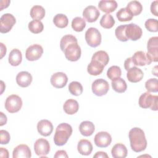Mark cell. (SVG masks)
I'll list each match as a JSON object with an SVG mask.
<instances>
[{
  "label": "cell",
  "instance_id": "277c9868",
  "mask_svg": "<svg viewBox=\"0 0 158 158\" xmlns=\"http://www.w3.org/2000/svg\"><path fill=\"white\" fill-rule=\"evenodd\" d=\"M85 37L87 44L92 48H96L101 44V35L96 28H89L85 33Z\"/></svg>",
  "mask_w": 158,
  "mask_h": 158
},
{
  "label": "cell",
  "instance_id": "816d5d0a",
  "mask_svg": "<svg viewBox=\"0 0 158 158\" xmlns=\"http://www.w3.org/2000/svg\"><path fill=\"white\" fill-rule=\"evenodd\" d=\"M0 44H1V57L2 59L6 55V51H7V49H6V46L2 43H1Z\"/></svg>",
  "mask_w": 158,
  "mask_h": 158
},
{
  "label": "cell",
  "instance_id": "681fc988",
  "mask_svg": "<svg viewBox=\"0 0 158 158\" xmlns=\"http://www.w3.org/2000/svg\"><path fill=\"white\" fill-rule=\"evenodd\" d=\"M10 2V1L9 0H5V1H1L0 3H1V8H0V10H2L3 9L6 8L9 6V4Z\"/></svg>",
  "mask_w": 158,
  "mask_h": 158
},
{
  "label": "cell",
  "instance_id": "e0dca14e",
  "mask_svg": "<svg viewBox=\"0 0 158 158\" xmlns=\"http://www.w3.org/2000/svg\"><path fill=\"white\" fill-rule=\"evenodd\" d=\"M31 156V152L30 148L24 144H21L17 146L13 150V158H30Z\"/></svg>",
  "mask_w": 158,
  "mask_h": 158
},
{
  "label": "cell",
  "instance_id": "d6986e66",
  "mask_svg": "<svg viewBox=\"0 0 158 158\" xmlns=\"http://www.w3.org/2000/svg\"><path fill=\"white\" fill-rule=\"evenodd\" d=\"M33 78L31 75L27 71L20 72L16 76V82L19 86L22 88L28 86L31 81Z\"/></svg>",
  "mask_w": 158,
  "mask_h": 158
},
{
  "label": "cell",
  "instance_id": "ee69618b",
  "mask_svg": "<svg viewBox=\"0 0 158 158\" xmlns=\"http://www.w3.org/2000/svg\"><path fill=\"white\" fill-rule=\"evenodd\" d=\"M157 6H158V1L156 0L153 2H152V3L151 4V12L155 16H158Z\"/></svg>",
  "mask_w": 158,
  "mask_h": 158
},
{
  "label": "cell",
  "instance_id": "83f0119b",
  "mask_svg": "<svg viewBox=\"0 0 158 158\" xmlns=\"http://www.w3.org/2000/svg\"><path fill=\"white\" fill-rule=\"evenodd\" d=\"M44 8L40 5H35L30 10V16L34 20H40L45 16Z\"/></svg>",
  "mask_w": 158,
  "mask_h": 158
},
{
  "label": "cell",
  "instance_id": "ac0fdd59",
  "mask_svg": "<svg viewBox=\"0 0 158 158\" xmlns=\"http://www.w3.org/2000/svg\"><path fill=\"white\" fill-rule=\"evenodd\" d=\"M132 61L135 66H144L146 65H149L152 62L146 54L142 51H138L135 52L131 57Z\"/></svg>",
  "mask_w": 158,
  "mask_h": 158
},
{
  "label": "cell",
  "instance_id": "7bdbcfd3",
  "mask_svg": "<svg viewBox=\"0 0 158 158\" xmlns=\"http://www.w3.org/2000/svg\"><path fill=\"white\" fill-rule=\"evenodd\" d=\"M0 138L1 144H7L9 143L10 136L9 133L4 130H0Z\"/></svg>",
  "mask_w": 158,
  "mask_h": 158
},
{
  "label": "cell",
  "instance_id": "5bb4252c",
  "mask_svg": "<svg viewBox=\"0 0 158 158\" xmlns=\"http://www.w3.org/2000/svg\"><path fill=\"white\" fill-rule=\"evenodd\" d=\"M50 81L54 87L62 88L66 85L68 81V77L64 72H56L52 75Z\"/></svg>",
  "mask_w": 158,
  "mask_h": 158
},
{
  "label": "cell",
  "instance_id": "ffe728a7",
  "mask_svg": "<svg viewBox=\"0 0 158 158\" xmlns=\"http://www.w3.org/2000/svg\"><path fill=\"white\" fill-rule=\"evenodd\" d=\"M144 76V73L141 69L136 66L131 67L127 70V77L129 81L131 83H137L140 81Z\"/></svg>",
  "mask_w": 158,
  "mask_h": 158
},
{
  "label": "cell",
  "instance_id": "8992f818",
  "mask_svg": "<svg viewBox=\"0 0 158 158\" xmlns=\"http://www.w3.org/2000/svg\"><path fill=\"white\" fill-rule=\"evenodd\" d=\"M65 58L72 62L77 61L81 57V48L78 43H72L66 47L64 51Z\"/></svg>",
  "mask_w": 158,
  "mask_h": 158
},
{
  "label": "cell",
  "instance_id": "d590c367",
  "mask_svg": "<svg viewBox=\"0 0 158 158\" xmlns=\"http://www.w3.org/2000/svg\"><path fill=\"white\" fill-rule=\"evenodd\" d=\"M122 75V70L117 65H112L109 68L107 71V77L114 81L118 78H120Z\"/></svg>",
  "mask_w": 158,
  "mask_h": 158
},
{
  "label": "cell",
  "instance_id": "52a82bcc",
  "mask_svg": "<svg viewBox=\"0 0 158 158\" xmlns=\"http://www.w3.org/2000/svg\"><path fill=\"white\" fill-rule=\"evenodd\" d=\"M91 89L95 95L102 96L107 94L109 89V85L106 80L98 78L94 80L92 83Z\"/></svg>",
  "mask_w": 158,
  "mask_h": 158
},
{
  "label": "cell",
  "instance_id": "f35d334b",
  "mask_svg": "<svg viewBox=\"0 0 158 158\" xmlns=\"http://www.w3.org/2000/svg\"><path fill=\"white\" fill-rule=\"evenodd\" d=\"M78 43L77 39L75 36L72 35H64L60 40V47L61 50L64 52L67 46L70 45L72 43Z\"/></svg>",
  "mask_w": 158,
  "mask_h": 158
},
{
  "label": "cell",
  "instance_id": "44dd1931",
  "mask_svg": "<svg viewBox=\"0 0 158 158\" xmlns=\"http://www.w3.org/2000/svg\"><path fill=\"white\" fill-rule=\"evenodd\" d=\"M117 2L114 0H101L98 3L99 9L106 13L113 12L117 7Z\"/></svg>",
  "mask_w": 158,
  "mask_h": 158
},
{
  "label": "cell",
  "instance_id": "4fadbf2b",
  "mask_svg": "<svg viewBox=\"0 0 158 158\" xmlns=\"http://www.w3.org/2000/svg\"><path fill=\"white\" fill-rule=\"evenodd\" d=\"M111 141V135L107 131L98 132L94 138L95 144L99 148H106L110 144Z\"/></svg>",
  "mask_w": 158,
  "mask_h": 158
},
{
  "label": "cell",
  "instance_id": "60d3db41",
  "mask_svg": "<svg viewBox=\"0 0 158 158\" xmlns=\"http://www.w3.org/2000/svg\"><path fill=\"white\" fill-rule=\"evenodd\" d=\"M145 88L148 92L158 91V80L157 78H150L145 83Z\"/></svg>",
  "mask_w": 158,
  "mask_h": 158
},
{
  "label": "cell",
  "instance_id": "6da1fadb",
  "mask_svg": "<svg viewBox=\"0 0 158 158\" xmlns=\"http://www.w3.org/2000/svg\"><path fill=\"white\" fill-rule=\"evenodd\" d=\"M128 137L131 149L135 152H140L146 149L147 140L144 132L138 127L131 128L128 133Z\"/></svg>",
  "mask_w": 158,
  "mask_h": 158
},
{
  "label": "cell",
  "instance_id": "ab89813d",
  "mask_svg": "<svg viewBox=\"0 0 158 158\" xmlns=\"http://www.w3.org/2000/svg\"><path fill=\"white\" fill-rule=\"evenodd\" d=\"M126 27H127V24L122 25L117 27L115 30V35L119 41L122 42H125L128 40L125 35Z\"/></svg>",
  "mask_w": 158,
  "mask_h": 158
},
{
  "label": "cell",
  "instance_id": "8d00e7d4",
  "mask_svg": "<svg viewBox=\"0 0 158 158\" xmlns=\"http://www.w3.org/2000/svg\"><path fill=\"white\" fill-rule=\"evenodd\" d=\"M69 92L74 96H78L82 94L83 88L81 84L77 81H72L69 85Z\"/></svg>",
  "mask_w": 158,
  "mask_h": 158
},
{
  "label": "cell",
  "instance_id": "bcb514c9",
  "mask_svg": "<svg viewBox=\"0 0 158 158\" xmlns=\"http://www.w3.org/2000/svg\"><path fill=\"white\" fill-rule=\"evenodd\" d=\"M69 156L67 154V152L64 150H59L57 151L54 156L55 158H59V157H66L67 158Z\"/></svg>",
  "mask_w": 158,
  "mask_h": 158
},
{
  "label": "cell",
  "instance_id": "9c48e42d",
  "mask_svg": "<svg viewBox=\"0 0 158 158\" xmlns=\"http://www.w3.org/2000/svg\"><path fill=\"white\" fill-rule=\"evenodd\" d=\"M147 56L151 62L158 61V37L153 36L149 39L147 44Z\"/></svg>",
  "mask_w": 158,
  "mask_h": 158
},
{
  "label": "cell",
  "instance_id": "9a60e30c",
  "mask_svg": "<svg viewBox=\"0 0 158 158\" xmlns=\"http://www.w3.org/2000/svg\"><path fill=\"white\" fill-rule=\"evenodd\" d=\"M100 12L94 6H88L85 8L83 12L84 19L89 23L96 22L99 18Z\"/></svg>",
  "mask_w": 158,
  "mask_h": 158
},
{
  "label": "cell",
  "instance_id": "4dcf8cb0",
  "mask_svg": "<svg viewBox=\"0 0 158 158\" xmlns=\"http://www.w3.org/2000/svg\"><path fill=\"white\" fill-rule=\"evenodd\" d=\"M91 59L99 62L106 67L109 61V57L106 51L101 50L94 52Z\"/></svg>",
  "mask_w": 158,
  "mask_h": 158
},
{
  "label": "cell",
  "instance_id": "836d02e7",
  "mask_svg": "<svg viewBox=\"0 0 158 158\" xmlns=\"http://www.w3.org/2000/svg\"><path fill=\"white\" fill-rule=\"evenodd\" d=\"M29 30L35 34H38L43 31L44 29V25L41 21L38 20H33L28 23Z\"/></svg>",
  "mask_w": 158,
  "mask_h": 158
},
{
  "label": "cell",
  "instance_id": "4316f807",
  "mask_svg": "<svg viewBox=\"0 0 158 158\" xmlns=\"http://www.w3.org/2000/svg\"><path fill=\"white\" fill-rule=\"evenodd\" d=\"M22 54L18 49H13L9 54V63L12 66H18L22 62Z\"/></svg>",
  "mask_w": 158,
  "mask_h": 158
},
{
  "label": "cell",
  "instance_id": "484cf974",
  "mask_svg": "<svg viewBox=\"0 0 158 158\" xmlns=\"http://www.w3.org/2000/svg\"><path fill=\"white\" fill-rule=\"evenodd\" d=\"M79 130L82 135L89 136L94 133L95 127L94 123L90 121H83L80 124Z\"/></svg>",
  "mask_w": 158,
  "mask_h": 158
},
{
  "label": "cell",
  "instance_id": "603a6c76",
  "mask_svg": "<svg viewBox=\"0 0 158 158\" xmlns=\"http://www.w3.org/2000/svg\"><path fill=\"white\" fill-rule=\"evenodd\" d=\"M104 67L105 66L99 62L91 59V62L87 67V71L89 75L97 76L102 72Z\"/></svg>",
  "mask_w": 158,
  "mask_h": 158
},
{
  "label": "cell",
  "instance_id": "cb8c5ba5",
  "mask_svg": "<svg viewBox=\"0 0 158 158\" xmlns=\"http://www.w3.org/2000/svg\"><path fill=\"white\" fill-rule=\"evenodd\" d=\"M128 150L122 143H117L112 148L111 154L114 158H125L127 157Z\"/></svg>",
  "mask_w": 158,
  "mask_h": 158
},
{
  "label": "cell",
  "instance_id": "c3c4849f",
  "mask_svg": "<svg viewBox=\"0 0 158 158\" xmlns=\"http://www.w3.org/2000/svg\"><path fill=\"white\" fill-rule=\"evenodd\" d=\"M0 126H2L4 125H5L7 123V117L5 114H4L3 112H0Z\"/></svg>",
  "mask_w": 158,
  "mask_h": 158
},
{
  "label": "cell",
  "instance_id": "2e32d148",
  "mask_svg": "<svg viewBox=\"0 0 158 158\" xmlns=\"http://www.w3.org/2000/svg\"><path fill=\"white\" fill-rule=\"evenodd\" d=\"M52 123L48 120L43 119L37 123V130L38 133L43 136H49L53 131Z\"/></svg>",
  "mask_w": 158,
  "mask_h": 158
},
{
  "label": "cell",
  "instance_id": "f1b7e54d",
  "mask_svg": "<svg viewBox=\"0 0 158 158\" xmlns=\"http://www.w3.org/2000/svg\"><path fill=\"white\" fill-rule=\"evenodd\" d=\"M126 8L130 12L133 16L138 15L143 10V6L138 1H131L129 2Z\"/></svg>",
  "mask_w": 158,
  "mask_h": 158
},
{
  "label": "cell",
  "instance_id": "b9f144b4",
  "mask_svg": "<svg viewBox=\"0 0 158 158\" xmlns=\"http://www.w3.org/2000/svg\"><path fill=\"white\" fill-rule=\"evenodd\" d=\"M146 28L151 32H157L158 31V22L155 19H149L145 22Z\"/></svg>",
  "mask_w": 158,
  "mask_h": 158
},
{
  "label": "cell",
  "instance_id": "7402d4cb",
  "mask_svg": "<svg viewBox=\"0 0 158 158\" xmlns=\"http://www.w3.org/2000/svg\"><path fill=\"white\" fill-rule=\"evenodd\" d=\"M77 150L78 152L83 156H89L93 151V145L90 141L82 139L78 143Z\"/></svg>",
  "mask_w": 158,
  "mask_h": 158
},
{
  "label": "cell",
  "instance_id": "ba28073f",
  "mask_svg": "<svg viewBox=\"0 0 158 158\" xmlns=\"http://www.w3.org/2000/svg\"><path fill=\"white\" fill-rule=\"evenodd\" d=\"M16 20L15 17L9 13L3 14L0 18V31L2 33H6L10 31L15 25Z\"/></svg>",
  "mask_w": 158,
  "mask_h": 158
},
{
  "label": "cell",
  "instance_id": "f546056e",
  "mask_svg": "<svg viewBox=\"0 0 158 158\" xmlns=\"http://www.w3.org/2000/svg\"><path fill=\"white\" fill-rule=\"evenodd\" d=\"M112 89L117 93H124L127 89V85L126 81L122 78H118L111 83Z\"/></svg>",
  "mask_w": 158,
  "mask_h": 158
},
{
  "label": "cell",
  "instance_id": "e575fe53",
  "mask_svg": "<svg viewBox=\"0 0 158 158\" xmlns=\"http://www.w3.org/2000/svg\"><path fill=\"white\" fill-rule=\"evenodd\" d=\"M86 27V22L80 17H75L72 21V28L77 32L82 31Z\"/></svg>",
  "mask_w": 158,
  "mask_h": 158
},
{
  "label": "cell",
  "instance_id": "7a4b0ae2",
  "mask_svg": "<svg viewBox=\"0 0 158 158\" xmlns=\"http://www.w3.org/2000/svg\"><path fill=\"white\" fill-rule=\"evenodd\" d=\"M72 133V128L67 123H60L56 129L54 141L56 145L61 146L65 144Z\"/></svg>",
  "mask_w": 158,
  "mask_h": 158
},
{
  "label": "cell",
  "instance_id": "d4e9b609",
  "mask_svg": "<svg viewBox=\"0 0 158 158\" xmlns=\"http://www.w3.org/2000/svg\"><path fill=\"white\" fill-rule=\"evenodd\" d=\"M63 109L66 114L69 115H73L78 110L79 104L77 101L73 99H69L64 104Z\"/></svg>",
  "mask_w": 158,
  "mask_h": 158
},
{
  "label": "cell",
  "instance_id": "d6a6232c",
  "mask_svg": "<svg viewBox=\"0 0 158 158\" xmlns=\"http://www.w3.org/2000/svg\"><path fill=\"white\" fill-rule=\"evenodd\" d=\"M100 25L102 27L106 29L111 28L115 24V20L112 15L106 14L101 17L100 20Z\"/></svg>",
  "mask_w": 158,
  "mask_h": 158
},
{
  "label": "cell",
  "instance_id": "f907efd6",
  "mask_svg": "<svg viewBox=\"0 0 158 158\" xmlns=\"http://www.w3.org/2000/svg\"><path fill=\"white\" fill-rule=\"evenodd\" d=\"M0 156H1V157L8 158V157H9V152H8V151H7L6 148H1Z\"/></svg>",
  "mask_w": 158,
  "mask_h": 158
},
{
  "label": "cell",
  "instance_id": "1f68e13d",
  "mask_svg": "<svg viewBox=\"0 0 158 158\" xmlns=\"http://www.w3.org/2000/svg\"><path fill=\"white\" fill-rule=\"evenodd\" d=\"M53 23L60 28H64L68 25L69 20L67 17L63 14H57L53 18Z\"/></svg>",
  "mask_w": 158,
  "mask_h": 158
},
{
  "label": "cell",
  "instance_id": "f6af8a7d",
  "mask_svg": "<svg viewBox=\"0 0 158 158\" xmlns=\"http://www.w3.org/2000/svg\"><path fill=\"white\" fill-rule=\"evenodd\" d=\"M135 65H134L133 61H132V59L131 57H128L127 58L125 62H124V67L125 69L127 71L128 70L130 69H131L133 67H135Z\"/></svg>",
  "mask_w": 158,
  "mask_h": 158
},
{
  "label": "cell",
  "instance_id": "f5cc1de1",
  "mask_svg": "<svg viewBox=\"0 0 158 158\" xmlns=\"http://www.w3.org/2000/svg\"><path fill=\"white\" fill-rule=\"evenodd\" d=\"M1 94L2 93V92H3V90H4V89H5V88H4L3 87H2V85H4V82L2 81H1Z\"/></svg>",
  "mask_w": 158,
  "mask_h": 158
},
{
  "label": "cell",
  "instance_id": "7c38bea8",
  "mask_svg": "<svg viewBox=\"0 0 158 158\" xmlns=\"http://www.w3.org/2000/svg\"><path fill=\"white\" fill-rule=\"evenodd\" d=\"M142 35L143 31L140 27L133 23L127 24L125 35L128 40L136 41L141 38Z\"/></svg>",
  "mask_w": 158,
  "mask_h": 158
},
{
  "label": "cell",
  "instance_id": "30bf717a",
  "mask_svg": "<svg viewBox=\"0 0 158 158\" xmlns=\"http://www.w3.org/2000/svg\"><path fill=\"white\" fill-rule=\"evenodd\" d=\"M34 150L37 156L46 157L50 151L49 143L44 138L38 139L34 144Z\"/></svg>",
  "mask_w": 158,
  "mask_h": 158
},
{
  "label": "cell",
  "instance_id": "3957f363",
  "mask_svg": "<svg viewBox=\"0 0 158 158\" xmlns=\"http://www.w3.org/2000/svg\"><path fill=\"white\" fill-rule=\"evenodd\" d=\"M157 100L158 96L152 95L147 91L142 94L139 98V106L143 109L150 108L152 110H157Z\"/></svg>",
  "mask_w": 158,
  "mask_h": 158
},
{
  "label": "cell",
  "instance_id": "7dc6e473",
  "mask_svg": "<svg viewBox=\"0 0 158 158\" xmlns=\"http://www.w3.org/2000/svg\"><path fill=\"white\" fill-rule=\"evenodd\" d=\"M93 157L94 158H108L109 156L107 154L106 152L103 151H98L96 152V154L93 156Z\"/></svg>",
  "mask_w": 158,
  "mask_h": 158
},
{
  "label": "cell",
  "instance_id": "8fae6325",
  "mask_svg": "<svg viewBox=\"0 0 158 158\" xmlns=\"http://www.w3.org/2000/svg\"><path fill=\"white\" fill-rule=\"evenodd\" d=\"M43 53V47L38 44H33L30 46L25 51V57L29 61L38 60Z\"/></svg>",
  "mask_w": 158,
  "mask_h": 158
},
{
  "label": "cell",
  "instance_id": "74e56055",
  "mask_svg": "<svg viewBox=\"0 0 158 158\" xmlns=\"http://www.w3.org/2000/svg\"><path fill=\"white\" fill-rule=\"evenodd\" d=\"M116 17L120 22H127L131 20L133 16L126 7H123L117 12Z\"/></svg>",
  "mask_w": 158,
  "mask_h": 158
},
{
  "label": "cell",
  "instance_id": "5b68a950",
  "mask_svg": "<svg viewBox=\"0 0 158 158\" xmlns=\"http://www.w3.org/2000/svg\"><path fill=\"white\" fill-rule=\"evenodd\" d=\"M22 106V100L16 94L9 96L5 102V108L10 113L19 112Z\"/></svg>",
  "mask_w": 158,
  "mask_h": 158
}]
</instances>
